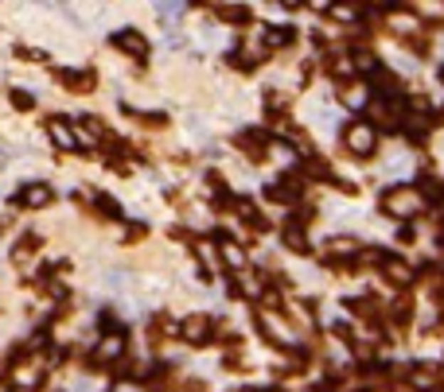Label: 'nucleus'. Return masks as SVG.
<instances>
[{
	"instance_id": "obj_1",
	"label": "nucleus",
	"mask_w": 444,
	"mask_h": 392,
	"mask_svg": "<svg viewBox=\"0 0 444 392\" xmlns=\"http://www.w3.org/2000/svg\"><path fill=\"white\" fill-rule=\"evenodd\" d=\"M382 210L390 214V218H398V222H409V218H417V214L425 210V195L417 187H409V183H398V187H390L382 195Z\"/></svg>"
},
{
	"instance_id": "obj_2",
	"label": "nucleus",
	"mask_w": 444,
	"mask_h": 392,
	"mask_svg": "<svg viewBox=\"0 0 444 392\" xmlns=\"http://www.w3.org/2000/svg\"><path fill=\"white\" fill-rule=\"evenodd\" d=\"M343 144H347L355 156H374V148H378L374 124H370V121H351L347 132H343Z\"/></svg>"
},
{
	"instance_id": "obj_3",
	"label": "nucleus",
	"mask_w": 444,
	"mask_h": 392,
	"mask_svg": "<svg viewBox=\"0 0 444 392\" xmlns=\"http://www.w3.org/2000/svg\"><path fill=\"white\" fill-rule=\"evenodd\" d=\"M382 272H386L393 283H401V288H406V283H413V276H417V272L409 268L406 261H398V256H382Z\"/></svg>"
},
{
	"instance_id": "obj_4",
	"label": "nucleus",
	"mask_w": 444,
	"mask_h": 392,
	"mask_svg": "<svg viewBox=\"0 0 444 392\" xmlns=\"http://www.w3.org/2000/svg\"><path fill=\"white\" fill-rule=\"evenodd\" d=\"M343 102H347L351 109H366V105H370V89L363 86V82H355V86L343 89Z\"/></svg>"
},
{
	"instance_id": "obj_5",
	"label": "nucleus",
	"mask_w": 444,
	"mask_h": 392,
	"mask_svg": "<svg viewBox=\"0 0 444 392\" xmlns=\"http://www.w3.org/2000/svg\"><path fill=\"white\" fill-rule=\"evenodd\" d=\"M332 253H335V256H355V253H359V241H351V237H335V241H332Z\"/></svg>"
},
{
	"instance_id": "obj_6",
	"label": "nucleus",
	"mask_w": 444,
	"mask_h": 392,
	"mask_svg": "<svg viewBox=\"0 0 444 392\" xmlns=\"http://www.w3.org/2000/svg\"><path fill=\"white\" fill-rule=\"evenodd\" d=\"M440 78H444V70H440Z\"/></svg>"
}]
</instances>
